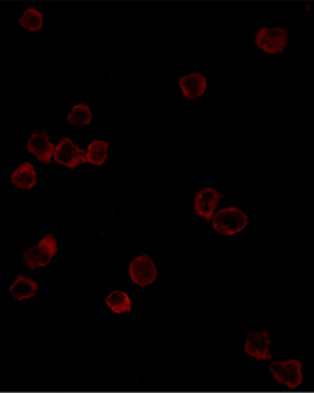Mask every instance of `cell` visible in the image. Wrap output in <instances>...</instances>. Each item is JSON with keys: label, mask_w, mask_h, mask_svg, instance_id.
Wrapping results in <instances>:
<instances>
[{"label": "cell", "mask_w": 314, "mask_h": 393, "mask_svg": "<svg viewBox=\"0 0 314 393\" xmlns=\"http://www.w3.org/2000/svg\"><path fill=\"white\" fill-rule=\"evenodd\" d=\"M38 290H39V285L36 280L20 274L19 277H16V279L10 283L8 292L13 299L22 302V301L33 299L37 295Z\"/></svg>", "instance_id": "7c38bea8"}, {"label": "cell", "mask_w": 314, "mask_h": 393, "mask_svg": "<svg viewBox=\"0 0 314 393\" xmlns=\"http://www.w3.org/2000/svg\"><path fill=\"white\" fill-rule=\"evenodd\" d=\"M44 14L41 13L40 10H37L36 7H28L19 19L20 27L28 32L40 31L44 27Z\"/></svg>", "instance_id": "2e32d148"}, {"label": "cell", "mask_w": 314, "mask_h": 393, "mask_svg": "<svg viewBox=\"0 0 314 393\" xmlns=\"http://www.w3.org/2000/svg\"><path fill=\"white\" fill-rule=\"evenodd\" d=\"M66 123L75 127H86L94 119L91 107L87 103L75 104L66 117Z\"/></svg>", "instance_id": "9a60e30c"}, {"label": "cell", "mask_w": 314, "mask_h": 393, "mask_svg": "<svg viewBox=\"0 0 314 393\" xmlns=\"http://www.w3.org/2000/svg\"><path fill=\"white\" fill-rule=\"evenodd\" d=\"M110 154V143L105 140H93L85 150L86 163L94 167H102L107 164Z\"/></svg>", "instance_id": "4fadbf2b"}, {"label": "cell", "mask_w": 314, "mask_h": 393, "mask_svg": "<svg viewBox=\"0 0 314 393\" xmlns=\"http://www.w3.org/2000/svg\"><path fill=\"white\" fill-rule=\"evenodd\" d=\"M211 221L214 231L224 237L236 236L249 225L248 214L238 206H225L217 209Z\"/></svg>", "instance_id": "6da1fadb"}, {"label": "cell", "mask_w": 314, "mask_h": 393, "mask_svg": "<svg viewBox=\"0 0 314 393\" xmlns=\"http://www.w3.org/2000/svg\"><path fill=\"white\" fill-rule=\"evenodd\" d=\"M27 150L43 164H50L53 161L55 145L50 133L46 131H35L27 142Z\"/></svg>", "instance_id": "30bf717a"}, {"label": "cell", "mask_w": 314, "mask_h": 393, "mask_svg": "<svg viewBox=\"0 0 314 393\" xmlns=\"http://www.w3.org/2000/svg\"><path fill=\"white\" fill-rule=\"evenodd\" d=\"M38 175L35 166L30 161H24L13 170L10 183L20 190H31L37 186Z\"/></svg>", "instance_id": "8fae6325"}, {"label": "cell", "mask_w": 314, "mask_h": 393, "mask_svg": "<svg viewBox=\"0 0 314 393\" xmlns=\"http://www.w3.org/2000/svg\"><path fill=\"white\" fill-rule=\"evenodd\" d=\"M177 89L183 98L188 101H195L207 93V77L198 71L186 73L177 79Z\"/></svg>", "instance_id": "9c48e42d"}, {"label": "cell", "mask_w": 314, "mask_h": 393, "mask_svg": "<svg viewBox=\"0 0 314 393\" xmlns=\"http://www.w3.org/2000/svg\"><path fill=\"white\" fill-rule=\"evenodd\" d=\"M254 46L269 57L285 53L289 46L288 30L281 27L260 28L254 34Z\"/></svg>", "instance_id": "7a4b0ae2"}, {"label": "cell", "mask_w": 314, "mask_h": 393, "mask_svg": "<svg viewBox=\"0 0 314 393\" xmlns=\"http://www.w3.org/2000/svg\"><path fill=\"white\" fill-rule=\"evenodd\" d=\"M157 263L150 255H137L128 265L129 279L140 287L151 286L158 279Z\"/></svg>", "instance_id": "5b68a950"}, {"label": "cell", "mask_w": 314, "mask_h": 393, "mask_svg": "<svg viewBox=\"0 0 314 393\" xmlns=\"http://www.w3.org/2000/svg\"><path fill=\"white\" fill-rule=\"evenodd\" d=\"M53 161L68 170H73L79 165L86 164L85 150L70 138H62L55 145Z\"/></svg>", "instance_id": "8992f818"}, {"label": "cell", "mask_w": 314, "mask_h": 393, "mask_svg": "<svg viewBox=\"0 0 314 393\" xmlns=\"http://www.w3.org/2000/svg\"><path fill=\"white\" fill-rule=\"evenodd\" d=\"M274 380L289 389H297L304 380L303 364L299 359L276 360L269 366Z\"/></svg>", "instance_id": "277c9868"}, {"label": "cell", "mask_w": 314, "mask_h": 393, "mask_svg": "<svg viewBox=\"0 0 314 393\" xmlns=\"http://www.w3.org/2000/svg\"><path fill=\"white\" fill-rule=\"evenodd\" d=\"M222 198L223 195L220 190L214 186H204L195 193L192 207L197 216L204 221H211L220 207Z\"/></svg>", "instance_id": "52a82bcc"}, {"label": "cell", "mask_w": 314, "mask_h": 393, "mask_svg": "<svg viewBox=\"0 0 314 393\" xmlns=\"http://www.w3.org/2000/svg\"><path fill=\"white\" fill-rule=\"evenodd\" d=\"M105 305L114 315H126L132 311L133 302L130 296L124 290H116L107 294Z\"/></svg>", "instance_id": "5bb4252c"}, {"label": "cell", "mask_w": 314, "mask_h": 393, "mask_svg": "<svg viewBox=\"0 0 314 393\" xmlns=\"http://www.w3.org/2000/svg\"><path fill=\"white\" fill-rule=\"evenodd\" d=\"M272 340L267 332H253L246 337L244 351L251 358L258 362H269L274 358L272 355Z\"/></svg>", "instance_id": "ba28073f"}, {"label": "cell", "mask_w": 314, "mask_h": 393, "mask_svg": "<svg viewBox=\"0 0 314 393\" xmlns=\"http://www.w3.org/2000/svg\"><path fill=\"white\" fill-rule=\"evenodd\" d=\"M59 252L57 240L53 233L45 235L37 245L27 249L22 254V261L29 270H37L50 265Z\"/></svg>", "instance_id": "3957f363"}]
</instances>
